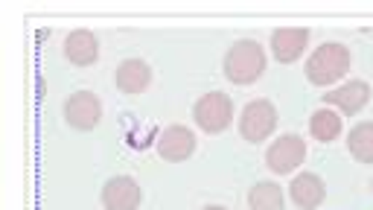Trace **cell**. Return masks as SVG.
Wrapping results in <instances>:
<instances>
[{"instance_id":"5b68a950","label":"cell","mask_w":373,"mask_h":210,"mask_svg":"<svg viewBox=\"0 0 373 210\" xmlns=\"http://www.w3.org/2000/svg\"><path fill=\"white\" fill-rule=\"evenodd\" d=\"M306 161V140L300 135H280L266 149V167L274 175H289Z\"/></svg>"},{"instance_id":"52a82bcc","label":"cell","mask_w":373,"mask_h":210,"mask_svg":"<svg viewBox=\"0 0 373 210\" xmlns=\"http://www.w3.org/2000/svg\"><path fill=\"white\" fill-rule=\"evenodd\" d=\"M367 103H370V85L362 82V79L341 82L338 88H330V91L324 94V105H327V108H335L338 114H345V117L359 114Z\"/></svg>"},{"instance_id":"4fadbf2b","label":"cell","mask_w":373,"mask_h":210,"mask_svg":"<svg viewBox=\"0 0 373 210\" xmlns=\"http://www.w3.org/2000/svg\"><path fill=\"white\" fill-rule=\"evenodd\" d=\"M65 58L76 68H90L100 58V41L90 29H76L65 38Z\"/></svg>"},{"instance_id":"3957f363","label":"cell","mask_w":373,"mask_h":210,"mask_svg":"<svg viewBox=\"0 0 373 210\" xmlns=\"http://www.w3.org/2000/svg\"><path fill=\"white\" fill-rule=\"evenodd\" d=\"M233 100L222 91H210L204 97H199L196 108H193V120H196V126L207 135H222L225 129H231L233 123Z\"/></svg>"},{"instance_id":"7a4b0ae2","label":"cell","mask_w":373,"mask_h":210,"mask_svg":"<svg viewBox=\"0 0 373 210\" xmlns=\"http://www.w3.org/2000/svg\"><path fill=\"white\" fill-rule=\"evenodd\" d=\"M266 65H268V58H266L263 44L254 38H242L225 53L222 70L231 85H254L266 73Z\"/></svg>"},{"instance_id":"6da1fadb","label":"cell","mask_w":373,"mask_h":210,"mask_svg":"<svg viewBox=\"0 0 373 210\" xmlns=\"http://www.w3.org/2000/svg\"><path fill=\"white\" fill-rule=\"evenodd\" d=\"M350 65H353V56L347 44L327 41L306 58V79L315 88H330L350 73Z\"/></svg>"},{"instance_id":"ba28073f","label":"cell","mask_w":373,"mask_h":210,"mask_svg":"<svg viewBox=\"0 0 373 210\" xmlns=\"http://www.w3.org/2000/svg\"><path fill=\"white\" fill-rule=\"evenodd\" d=\"M100 199L105 210H137L143 204V190L132 175H114L105 182Z\"/></svg>"},{"instance_id":"9a60e30c","label":"cell","mask_w":373,"mask_h":210,"mask_svg":"<svg viewBox=\"0 0 373 210\" xmlns=\"http://www.w3.org/2000/svg\"><path fill=\"white\" fill-rule=\"evenodd\" d=\"M248 207L251 210H286L283 187L274 182H260L248 190Z\"/></svg>"},{"instance_id":"8992f818","label":"cell","mask_w":373,"mask_h":210,"mask_svg":"<svg viewBox=\"0 0 373 210\" xmlns=\"http://www.w3.org/2000/svg\"><path fill=\"white\" fill-rule=\"evenodd\" d=\"M65 120L76 132H90L100 126L103 120V100L93 91H76L65 100Z\"/></svg>"},{"instance_id":"e0dca14e","label":"cell","mask_w":373,"mask_h":210,"mask_svg":"<svg viewBox=\"0 0 373 210\" xmlns=\"http://www.w3.org/2000/svg\"><path fill=\"white\" fill-rule=\"evenodd\" d=\"M201 210H228V207H222V204H207V207H201Z\"/></svg>"},{"instance_id":"9c48e42d","label":"cell","mask_w":373,"mask_h":210,"mask_svg":"<svg viewBox=\"0 0 373 210\" xmlns=\"http://www.w3.org/2000/svg\"><path fill=\"white\" fill-rule=\"evenodd\" d=\"M158 155L167 164H181L196 155V135L186 126H167L158 137Z\"/></svg>"},{"instance_id":"8fae6325","label":"cell","mask_w":373,"mask_h":210,"mask_svg":"<svg viewBox=\"0 0 373 210\" xmlns=\"http://www.w3.org/2000/svg\"><path fill=\"white\" fill-rule=\"evenodd\" d=\"M289 199L300 207V210H318L327 199V184L324 178L315 172H300L292 178L289 184Z\"/></svg>"},{"instance_id":"7c38bea8","label":"cell","mask_w":373,"mask_h":210,"mask_svg":"<svg viewBox=\"0 0 373 210\" xmlns=\"http://www.w3.org/2000/svg\"><path fill=\"white\" fill-rule=\"evenodd\" d=\"M114 82L126 97H137L152 85V68L143 62V58H126V62H120Z\"/></svg>"},{"instance_id":"30bf717a","label":"cell","mask_w":373,"mask_h":210,"mask_svg":"<svg viewBox=\"0 0 373 210\" xmlns=\"http://www.w3.org/2000/svg\"><path fill=\"white\" fill-rule=\"evenodd\" d=\"M309 44V29L306 26H283L271 33V53L280 65H295L303 56Z\"/></svg>"},{"instance_id":"5bb4252c","label":"cell","mask_w":373,"mask_h":210,"mask_svg":"<svg viewBox=\"0 0 373 210\" xmlns=\"http://www.w3.org/2000/svg\"><path fill=\"white\" fill-rule=\"evenodd\" d=\"M341 123H345L341 114L324 105V108H318L312 117H309V135H312L318 143H332L341 135Z\"/></svg>"},{"instance_id":"2e32d148","label":"cell","mask_w":373,"mask_h":210,"mask_svg":"<svg viewBox=\"0 0 373 210\" xmlns=\"http://www.w3.org/2000/svg\"><path fill=\"white\" fill-rule=\"evenodd\" d=\"M347 149L359 164H373V120L353 126V132L347 135Z\"/></svg>"},{"instance_id":"277c9868","label":"cell","mask_w":373,"mask_h":210,"mask_svg":"<svg viewBox=\"0 0 373 210\" xmlns=\"http://www.w3.org/2000/svg\"><path fill=\"white\" fill-rule=\"evenodd\" d=\"M280 123L277 108L268 100H251L239 114V135L248 143H266Z\"/></svg>"}]
</instances>
